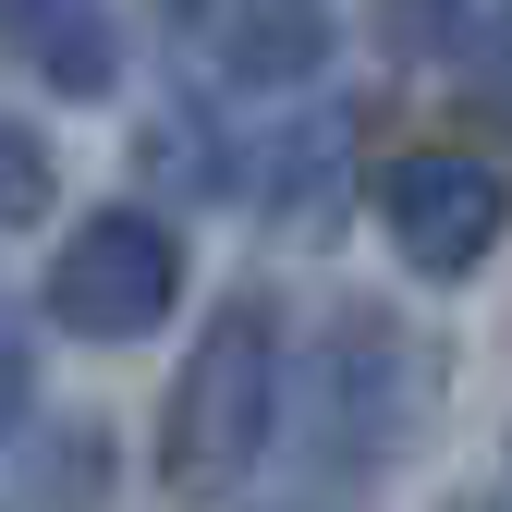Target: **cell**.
<instances>
[{
  "label": "cell",
  "mask_w": 512,
  "mask_h": 512,
  "mask_svg": "<svg viewBox=\"0 0 512 512\" xmlns=\"http://www.w3.org/2000/svg\"><path fill=\"white\" fill-rule=\"evenodd\" d=\"M159 13H171V25H183V37H196V25H208V0H159Z\"/></svg>",
  "instance_id": "11"
},
{
  "label": "cell",
  "mask_w": 512,
  "mask_h": 512,
  "mask_svg": "<svg viewBox=\"0 0 512 512\" xmlns=\"http://www.w3.org/2000/svg\"><path fill=\"white\" fill-rule=\"evenodd\" d=\"M196 37H208V61H220V86L281 98V86H317V74H330L342 13H330V0H208Z\"/></svg>",
  "instance_id": "5"
},
{
  "label": "cell",
  "mask_w": 512,
  "mask_h": 512,
  "mask_svg": "<svg viewBox=\"0 0 512 512\" xmlns=\"http://www.w3.org/2000/svg\"><path fill=\"white\" fill-rule=\"evenodd\" d=\"M281 439V305L232 293L196 342H183V378L159 403V476L171 488H244Z\"/></svg>",
  "instance_id": "1"
},
{
  "label": "cell",
  "mask_w": 512,
  "mask_h": 512,
  "mask_svg": "<svg viewBox=\"0 0 512 512\" xmlns=\"http://www.w3.org/2000/svg\"><path fill=\"white\" fill-rule=\"evenodd\" d=\"M342 183H354V110H317L269 147V220H293L305 244L342 220Z\"/></svg>",
  "instance_id": "7"
},
{
  "label": "cell",
  "mask_w": 512,
  "mask_h": 512,
  "mask_svg": "<svg viewBox=\"0 0 512 512\" xmlns=\"http://www.w3.org/2000/svg\"><path fill=\"white\" fill-rule=\"evenodd\" d=\"M49 196H61V171H49V135L0 110V232H37V220H49Z\"/></svg>",
  "instance_id": "9"
},
{
  "label": "cell",
  "mask_w": 512,
  "mask_h": 512,
  "mask_svg": "<svg viewBox=\"0 0 512 512\" xmlns=\"http://www.w3.org/2000/svg\"><path fill=\"white\" fill-rule=\"evenodd\" d=\"M183 305V232L147 208H86L49 256V317L74 342H147Z\"/></svg>",
  "instance_id": "3"
},
{
  "label": "cell",
  "mask_w": 512,
  "mask_h": 512,
  "mask_svg": "<svg viewBox=\"0 0 512 512\" xmlns=\"http://www.w3.org/2000/svg\"><path fill=\"white\" fill-rule=\"evenodd\" d=\"M0 49H13L49 98H110V86H122V25H110V0H0Z\"/></svg>",
  "instance_id": "6"
},
{
  "label": "cell",
  "mask_w": 512,
  "mask_h": 512,
  "mask_svg": "<svg viewBox=\"0 0 512 512\" xmlns=\"http://www.w3.org/2000/svg\"><path fill=\"white\" fill-rule=\"evenodd\" d=\"M25 488H37V500H98V488H110V439H98V427H37Z\"/></svg>",
  "instance_id": "10"
},
{
  "label": "cell",
  "mask_w": 512,
  "mask_h": 512,
  "mask_svg": "<svg viewBox=\"0 0 512 512\" xmlns=\"http://www.w3.org/2000/svg\"><path fill=\"white\" fill-rule=\"evenodd\" d=\"M427 391H439V366H427V342H415V317L342 305L330 330H317V354H305V476H317V488H366V476L415 439Z\"/></svg>",
  "instance_id": "2"
},
{
  "label": "cell",
  "mask_w": 512,
  "mask_h": 512,
  "mask_svg": "<svg viewBox=\"0 0 512 512\" xmlns=\"http://www.w3.org/2000/svg\"><path fill=\"white\" fill-rule=\"evenodd\" d=\"M452 74H464V110L488 122V135H512V0H476V13L452 25Z\"/></svg>",
  "instance_id": "8"
},
{
  "label": "cell",
  "mask_w": 512,
  "mask_h": 512,
  "mask_svg": "<svg viewBox=\"0 0 512 512\" xmlns=\"http://www.w3.org/2000/svg\"><path fill=\"white\" fill-rule=\"evenodd\" d=\"M378 220H391L415 281H476L512 232V171L476 147H415V159L378 171Z\"/></svg>",
  "instance_id": "4"
}]
</instances>
